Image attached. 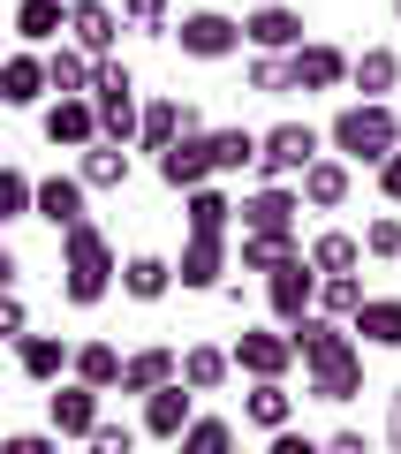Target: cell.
<instances>
[{"label": "cell", "mask_w": 401, "mask_h": 454, "mask_svg": "<svg viewBox=\"0 0 401 454\" xmlns=\"http://www.w3.org/2000/svg\"><path fill=\"white\" fill-rule=\"evenodd\" d=\"M114 273H122L114 243L98 235L91 220H76V227L61 235V303H76V310L106 303V295H114Z\"/></svg>", "instance_id": "1"}, {"label": "cell", "mask_w": 401, "mask_h": 454, "mask_svg": "<svg viewBox=\"0 0 401 454\" xmlns=\"http://www.w3.org/2000/svg\"><path fill=\"white\" fill-rule=\"evenodd\" d=\"M326 145L349 167H379L386 152H401V114L386 106V98H356V106H341L334 121H326Z\"/></svg>", "instance_id": "2"}, {"label": "cell", "mask_w": 401, "mask_h": 454, "mask_svg": "<svg viewBox=\"0 0 401 454\" xmlns=\"http://www.w3.org/2000/svg\"><path fill=\"white\" fill-rule=\"evenodd\" d=\"M326 137L311 121H273V129H257V182H295L311 160H318Z\"/></svg>", "instance_id": "3"}, {"label": "cell", "mask_w": 401, "mask_h": 454, "mask_svg": "<svg viewBox=\"0 0 401 454\" xmlns=\"http://www.w3.org/2000/svg\"><path fill=\"white\" fill-rule=\"evenodd\" d=\"M167 38H175L190 61H227V53H242V23L227 16V8H190Z\"/></svg>", "instance_id": "4"}, {"label": "cell", "mask_w": 401, "mask_h": 454, "mask_svg": "<svg viewBox=\"0 0 401 454\" xmlns=\"http://www.w3.org/2000/svg\"><path fill=\"white\" fill-rule=\"evenodd\" d=\"M227 364H235V372H250V387H257V379H288L295 340L280 333V325H242L235 348H227Z\"/></svg>", "instance_id": "5"}, {"label": "cell", "mask_w": 401, "mask_h": 454, "mask_svg": "<svg viewBox=\"0 0 401 454\" xmlns=\"http://www.w3.org/2000/svg\"><path fill=\"white\" fill-rule=\"evenodd\" d=\"M265 310H273V325H280V333H288L295 318H311V310H318V273H311L303 258L273 265V273H265Z\"/></svg>", "instance_id": "6"}, {"label": "cell", "mask_w": 401, "mask_h": 454, "mask_svg": "<svg viewBox=\"0 0 401 454\" xmlns=\"http://www.w3.org/2000/svg\"><path fill=\"white\" fill-rule=\"evenodd\" d=\"M61 38L83 61H106V53L122 46V8H114V0H68V31Z\"/></svg>", "instance_id": "7"}, {"label": "cell", "mask_w": 401, "mask_h": 454, "mask_svg": "<svg viewBox=\"0 0 401 454\" xmlns=\"http://www.w3.org/2000/svg\"><path fill=\"white\" fill-rule=\"evenodd\" d=\"M295 212H303L295 182H257L235 205V220H242V235H295Z\"/></svg>", "instance_id": "8"}, {"label": "cell", "mask_w": 401, "mask_h": 454, "mask_svg": "<svg viewBox=\"0 0 401 454\" xmlns=\"http://www.w3.org/2000/svg\"><path fill=\"white\" fill-rule=\"evenodd\" d=\"M182 137H205V114H197L190 98H152L145 121H137V152H152V160H160V152L182 145Z\"/></svg>", "instance_id": "9"}, {"label": "cell", "mask_w": 401, "mask_h": 454, "mask_svg": "<svg viewBox=\"0 0 401 454\" xmlns=\"http://www.w3.org/2000/svg\"><path fill=\"white\" fill-rule=\"evenodd\" d=\"M288 83L295 91H341V83H349V53H341L334 38H303V46L288 53Z\"/></svg>", "instance_id": "10"}, {"label": "cell", "mask_w": 401, "mask_h": 454, "mask_svg": "<svg viewBox=\"0 0 401 454\" xmlns=\"http://www.w3.org/2000/svg\"><path fill=\"white\" fill-rule=\"evenodd\" d=\"M98 417H106V394L76 387V379L46 394V432H53V439H91V424H98Z\"/></svg>", "instance_id": "11"}, {"label": "cell", "mask_w": 401, "mask_h": 454, "mask_svg": "<svg viewBox=\"0 0 401 454\" xmlns=\"http://www.w3.org/2000/svg\"><path fill=\"white\" fill-rule=\"evenodd\" d=\"M83 197H91V190H83L76 175H38V182H31V220H46L53 235H68L76 220H91Z\"/></svg>", "instance_id": "12"}, {"label": "cell", "mask_w": 401, "mask_h": 454, "mask_svg": "<svg viewBox=\"0 0 401 454\" xmlns=\"http://www.w3.org/2000/svg\"><path fill=\"white\" fill-rule=\"evenodd\" d=\"M242 46L250 53H295L303 46V16H295L288 0H265V8L242 16Z\"/></svg>", "instance_id": "13"}, {"label": "cell", "mask_w": 401, "mask_h": 454, "mask_svg": "<svg viewBox=\"0 0 401 454\" xmlns=\"http://www.w3.org/2000/svg\"><path fill=\"white\" fill-rule=\"evenodd\" d=\"M349 190H356V167L334 160V152H318V160L295 175V197H303L311 212H341V205H349Z\"/></svg>", "instance_id": "14"}, {"label": "cell", "mask_w": 401, "mask_h": 454, "mask_svg": "<svg viewBox=\"0 0 401 454\" xmlns=\"http://www.w3.org/2000/svg\"><path fill=\"white\" fill-rule=\"evenodd\" d=\"M38 129H46L53 152H83V145H98V106L91 98H53V106L38 114Z\"/></svg>", "instance_id": "15"}, {"label": "cell", "mask_w": 401, "mask_h": 454, "mask_svg": "<svg viewBox=\"0 0 401 454\" xmlns=\"http://www.w3.org/2000/svg\"><path fill=\"white\" fill-rule=\"evenodd\" d=\"M190 417H197V394L182 387V379H167L160 394H145V424H137V432H145V439H167V447H175V439L190 432Z\"/></svg>", "instance_id": "16"}, {"label": "cell", "mask_w": 401, "mask_h": 454, "mask_svg": "<svg viewBox=\"0 0 401 454\" xmlns=\"http://www.w3.org/2000/svg\"><path fill=\"white\" fill-rule=\"evenodd\" d=\"M175 280L197 288V295H220V280H227V235H190L182 258H175Z\"/></svg>", "instance_id": "17"}, {"label": "cell", "mask_w": 401, "mask_h": 454, "mask_svg": "<svg viewBox=\"0 0 401 454\" xmlns=\"http://www.w3.org/2000/svg\"><path fill=\"white\" fill-rule=\"evenodd\" d=\"M152 167H160V182L175 197H190V190H205V182H212V145H205V137H182V145H167Z\"/></svg>", "instance_id": "18"}, {"label": "cell", "mask_w": 401, "mask_h": 454, "mask_svg": "<svg viewBox=\"0 0 401 454\" xmlns=\"http://www.w3.org/2000/svg\"><path fill=\"white\" fill-rule=\"evenodd\" d=\"M288 340H295V356H303V372H318V364H334V356H349V348H356L349 325H341V318H318V310H311V318H295Z\"/></svg>", "instance_id": "19"}, {"label": "cell", "mask_w": 401, "mask_h": 454, "mask_svg": "<svg viewBox=\"0 0 401 454\" xmlns=\"http://www.w3.org/2000/svg\"><path fill=\"white\" fill-rule=\"evenodd\" d=\"M122 295L129 303H160V295H175V258H160V250H137V258H122Z\"/></svg>", "instance_id": "20"}, {"label": "cell", "mask_w": 401, "mask_h": 454, "mask_svg": "<svg viewBox=\"0 0 401 454\" xmlns=\"http://www.w3.org/2000/svg\"><path fill=\"white\" fill-rule=\"evenodd\" d=\"M68 379L91 387V394H114L122 387V348H114V340H76V348H68Z\"/></svg>", "instance_id": "21"}, {"label": "cell", "mask_w": 401, "mask_h": 454, "mask_svg": "<svg viewBox=\"0 0 401 454\" xmlns=\"http://www.w3.org/2000/svg\"><path fill=\"white\" fill-rule=\"evenodd\" d=\"M175 364H182V348H129L122 356V387L114 394H137V402H145V394H160L167 379H175Z\"/></svg>", "instance_id": "22"}, {"label": "cell", "mask_w": 401, "mask_h": 454, "mask_svg": "<svg viewBox=\"0 0 401 454\" xmlns=\"http://www.w3.org/2000/svg\"><path fill=\"white\" fill-rule=\"evenodd\" d=\"M46 98V53H8L0 61V106H38Z\"/></svg>", "instance_id": "23"}, {"label": "cell", "mask_w": 401, "mask_h": 454, "mask_svg": "<svg viewBox=\"0 0 401 454\" xmlns=\"http://www.w3.org/2000/svg\"><path fill=\"white\" fill-rule=\"evenodd\" d=\"M16 364H23V379H31V387H61L68 340H61V333H23V340H16Z\"/></svg>", "instance_id": "24"}, {"label": "cell", "mask_w": 401, "mask_h": 454, "mask_svg": "<svg viewBox=\"0 0 401 454\" xmlns=\"http://www.w3.org/2000/svg\"><path fill=\"white\" fill-rule=\"evenodd\" d=\"M311 379V402H356L364 394V348H349V356H334V364H318V372H303Z\"/></svg>", "instance_id": "25"}, {"label": "cell", "mask_w": 401, "mask_h": 454, "mask_svg": "<svg viewBox=\"0 0 401 454\" xmlns=\"http://www.w3.org/2000/svg\"><path fill=\"white\" fill-rule=\"evenodd\" d=\"M242 424H257V432H288V424H295V394L280 387V379H257V387L242 394Z\"/></svg>", "instance_id": "26"}, {"label": "cell", "mask_w": 401, "mask_h": 454, "mask_svg": "<svg viewBox=\"0 0 401 454\" xmlns=\"http://www.w3.org/2000/svg\"><path fill=\"white\" fill-rule=\"evenodd\" d=\"M175 379H182L190 394H220L227 379H235V364H227V348H212V340H197V348H182Z\"/></svg>", "instance_id": "27"}, {"label": "cell", "mask_w": 401, "mask_h": 454, "mask_svg": "<svg viewBox=\"0 0 401 454\" xmlns=\"http://www.w3.org/2000/svg\"><path fill=\"white\" fill-rule=\"evenodd\" d=\"M349 333H364V348H401V295H364Z\"/></svg>", "instance_id": "28"}, {"label": "cell", "mask_w": 401, "mask_h": 454, "mask_svg": "<svg viewBox=\"0 0 401 454\" xmlns=\"http://www.w3.org/2000/svg\"><path fill=\"white\" fill-rule=\"evenodd\" d=\"M76 182H83V190H122V182H129V145H106V137L83 145L76 152Z\"/></svg>", "instance_id": "29"}, {"label": "cell", "mask_w": 401, "mask_h": 454, "mask_svg": "<svg viewBox=\"0 0 401 454\" xmlns=\"http://www.w3.org/2000/svg\"><path fill=\"white\" fill-rule=\"evenodd\" d=\"M349 83H356L364 98H386V91L401 83V53H394V46H364V53H349Z\"/></svg>", "instance_id": "30"}, {"label": "cell", "mask_w": 401, "mask_h": 454, "mask_svg": "<svg viewBox=\"0 0 401 454\" xmlns=\"http://www.w3.org/2000/svg\"><path fill=\"white\" fill-rule=\"evenodd\" d=\"M68 31V0H16V38L23 46H61Z\"/></svg>", "instance_id": "31"}, {"label": "cell", "mask_w": 401, "mask_h": 454, "mask_svg": "<svg viewBox=\"0 0 401 454\" xmlns=\"http://www.w3.org/2000/svg\"><path fill=\"white\" fill-rule=\"evenodd\" d=\"M303 265H311L318 280H334V273H356V265H364V243H356V235H341V227H326V235H311Z\"/></svg>", "instance_id": "32"}, {"label": "cell", "mask_w": 401, "mask_h": 454, "mask_svg": "<svg viewBox=\"0 0 401 454\" xmlns=\"http://www.w3.org/2000/svg\"><path fill=\"white\" fill-rule=\"evenodd\" d=\"M212 145V175H257V129H205Z\"/></svg>", "instance_id": "33"}, {"label": "cell", "mask_w": 401, "mask_h": 454, "mask_svg": "<svg viewBox=\"0 0 401 454\" xmlns=\"http://www.w3.org/2000/svg\"><path fill=\"white\" fill-rule=\"evenodd\" d=\"M182 220H190V235H227V227H235V197L205 182V190L182 197Z\"/></svg>", "instance_id": "34"}, {"label": "cell", "mask_w": 401, "mask_h": 454, "mask_svg": "<svg viewBox=\"0 0 401 454\" xmlns=\"http://www.w3.org/2000/svg\"><path fill=\"white\" fill-rule=\"evenodd\" d=\"M46 91H53V98H91V61H83L68 38L46 53Z\"/></svg>", "instance_id": "35"}, {"label": "cell", "mask_w": 401, "mask_h": 454, "mask_svg": "<svg viewBox=\"0 0 401 454\" xmlns=\"http://www.w3.org/2000/svg\"><path fill=\"white\" fill-rule=\"evenodd\" d=\"M303 258V235H242L235 243V265L242 273H273V265Z\"/></svg>", "instance_id": "36"}, {"label": "cell", "mask_w": 401, "mask_h": 454, "mask_svg": "<svg viewBox=\"0 0 401 454\" xmlns=\"http://www.w3.org/2000/svg\"><path fill=\"white\" fill-rule=\"evenodd\" d=\"M98 137L106 145H137V121H145V106H137V91H98Z\"/></svg>", "instance_id": "37"}, {"label": "cell", "mask_w": 401, "mask_h": 454, "mask_svg": "<svg viewBox=\"0 0 401 454\" xmlns=\"http://www.w3.org/2000/svg\"><path fill=\"white\" fill-rule=\"evenodd\" d=\"M175 454H235V424L227 417H190V432L175 439Z\"/></svg>", "instance_id": "38"}, {"label": "cell", "mask_w": 401, "mask_h": 454, "mask_svg": "<svg viewBox=\"0 0 401 454\" xmlns=\"http://www.w3.org/2000/svg\"><path fill=\"white\" fill-rule=\"evenodd\" d=\"M356 310H364V280H356V273H334V280H318V318H341V325H349Z\"/></svg>", "instance_id": "39"}, {"label": "cell", "mask_w": 401, "mask_h": 454, "mask_svg": "<svg viewBox=\"0 0 401 454\" xmlns=\"http://www.w3.org/2000/svg\"><path fill=\"white\" fill-rule=\"evenodd\" d=\"M114 8H122V31H152V38L175 31V0H114Z\"/></svg>", "instance_id": "40"}, {"label": "cell", "mask_w": 401, "mask_h": 454, "mask_svg": "<svg viewBox=\"0 0 401 454\" xmlns=\"http://www.w3.org/2000/svg\"><path fill=\"white\" fill-rule=\"evenodd\" d=\"M250 91L288 98V91H295V83H288V53H250Z\"/></svg>", "instance_id": "41"}, {"label": "cell", "mask_w": 401, "mask_h": 454, "mask_svg": "<svg viewBox=\"0 0 401 454\" xmlns=\"http://www.w3.org/2000/svg\"><path fill=\"white\" fill-rule=\"evenodd\" d=\"M8 220H31V175L23 167H0V227Z\"/></svg>", "instance_id": "42"}, {"label": "cell", "mask_w": 401, "mask_h": 454, "mask_svg": "<svg viewBox=\"0 0 401 454\" xmlns=\"http://www.w3.org/2000/svg\"><path fill=\"white\" fill-rule=\"evenodd\" d=\"M364 258H394L401 265V220L394 212H379V220L364 227Z\"/></svg>", "instance_id": "43"}, {"label": "cell", "mask_w": 401, "mask_h": 454, "mask_svg": "<svg viewBox=\"0 0 401 454\" xmlns=\"http://www.w3.org/2000/svg\"><path fill=\"white\" fill-rule=\"evenodd\" d=\"M137 439H145V432H137V424H106V417H98L83 447H91V454H137Z\"/></svg>", "instance_id": "44"}, {"label": "cell", "mask_w": 401, "mask_h": 454, "mask_svg": "<svg viewBox=\"0 0 401 454\" xmlns=\"http://www.w3.org/2000/svg\"><path fill=\"white\" fill-rule=\"evenodd\" d=\"M98 91H137V76L106 53V61H91V98H98Z\"/></svg>", "instance_id": "45"}, {"label": "cell", "mask_w": 401, "mask_h": 454, "mask_svg": "<svg viewBox=\"0 0 401 454\" xmlns=\"http://www.w3.org/2000/svg\"><path fill=\"white\" fill-rule=\"evenodd\" d=\"M0 454H61V439H53V432H8Z\"/></svg>", "instance_id": "46"}, {"label": "cell", "mask_w": 401, "mask_h": 454, "mask_svg": "<svg viewBox=\"0 0 401 454\" xmlns=\"http://www.w3.org/2000/svg\"><path fill=\"white\" fill-rule=\"evenodd\" d=\"M31 333V310H23V295H0V340H23Z\"/></svg>", "instance_id": "47"}, {"label": "cell", "mask_w": 401, "mask_h": 454, "mask_svg": "<svg viewBox=\"0 0 401 454\" xmlns=\"http://www.w3.org/2000/svg\"><path fill=\"white\" fill-rule=\"evenodd\" d=\"M371 175H379V197H386V205H401V152H386Z\"/></svg>", "instance_id": "48"}, {"label": "cell", "mask_w": 401, "mask_h": 454, "mask_svg": "<svg viewBox=\"0 0 401 454\" xmlns=\"http://www.w3.org/2000/svg\"><path fill=\"white\" fill-rule=\"evenodd\" d=\"M265 454H318V439H311V432H295V424H288V432H273V447H265Z\"/></svg>", "instance_id": "49"}, {"label": "cell", "mask_w": 401, "mask_h": 454, "mask_svg": "<svg viewBox=\"0 0 401 454\" xmlns=\"http://www.w3.org/2000/svg\"><path fill=\"white\" fill-rule=\"evenodd\" d=\"M318 454H371V439L364 432H334V439H318Z\"/></svg>", "instance_id": "50"}, {"label": "cell", "mask_w": 401, "mask_h": 454, "mask_svg": "<svg viewBox=\"0 0 401 454\" xmlns=\"http://www.w3.org/2000/svg\"><path fill=\"white\" fill-rule=\"evenodd\" d=\"M386 454H401V387L386 394Z\"/></svg>", "instance_id": "51"}, {"label": "cell", "mask_w": 401, "mask_h": 454, "mask_svg": "<svg viewBox=\"0 0 401 454\" xmlns=\"http://www.w3.org/2000/svg\"><path fill=\"white\" fill-rule=\"evenodd\" d=\"M16 280H23V258L8 243H0V295H16Z\"/></svg>", "instance_id": "52"}, {"label": "cell", "mask_w": 401, "mask_h": 454, "mask_svg": "<svg viewBox=\"0 0 401 454\" xmlns=\"http://www.w3.org/2000/svg\"><path fill=\"white\" fill-rule=\"evenodd\" d=\"M394 16H401V0H394Z\"/></svg>", "instance_id": "53"}, {"label": "cell", "mask_w": 401, "mask_h": 454, "mask_svg": "<svg viewBox=\"0 0 401 454\" xmlns=\"http://www.w3.org/2000/svg\"><path fill=\"white\" fill-rule=\"evenodd\" d=\"M257 8H265V0H257Z\"/></svg>", "instance_id": "54"}]
</instances>
